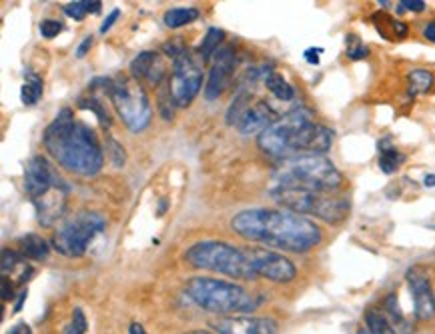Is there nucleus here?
I'll list each match as a JSON object with an SVG mask.
<instances>
[{"instance_id":"nucleus-1","label":"nucleus","mask_w":435,"mask_h":334,"mask_svg":"<svg viewBox=\"0 0 435 334\" xmlns=\"http://www.w3.org/2000/svg\"><path fill=\"white\" fill-rule=\"evenodd\" d=\"M231 229L245 241L287 253H307L321 242V231L313 220L285 208L243 210L233 217Z\"/></svg>"},{"instance_id":"nucleus-2","label":"nucleus","mask_w":435,"mask_h":334,"mask_svg":"<svg viewBox=\"0 0 435 334\" xmlns=\"http://www.w3.org/2000/svg\"><path fill=\"white\" fill-rule=\"evenodd\" d=\"M48 154L64 171L93 176L103 168V150L91 128L77 122L71 108H62L43 134Z\"/></svg>"},{"instance_id":"nucleus-3","label":"nucleus","mask_w":435,"mask_h":334,"mask_svg":"<svg viewBox=\"0 0 435 334\" xmlns=\"http://www.w3.org/2000/svg\"><path fill=\"white\" fill-rule=\"evenodd\" d=\"M257 144L267 156L287 161L305 154H325L333 144V132L317 125L309 108H295L263 130Z\"/></svg>"},{"instance_id":"nucleus-4","label":"nucleus","mask_w":435,"mask_h":334,"mask_svg":"<svg viewBox=\"0 0 435 334\" xmlns=\"http://www.w3.org/2000/svg\"><path fill=\"white\" fill-rule=\"evenodd\" d=\"M343 185L341 173L323 154H305L277 164L271 174L269 190H311L335 192Z\"/></svg>"},{"instance_id":"nucleus-5","label":"nucleus","mask_w":435,"mask_h":334,"mask_svg":"<svg viewBox=\"0 0 435 334\" xmlns=\"http://www.w3.org/2000/svg\"><path fill=\"white\" fill-rule=\"evenodd\" d=\"M187 296L203 311L215 312L221 316H239L251 314L261 304L259 296L237 282L221 278L195 277L191 278L185 288Z\"/></svg>"},{"instance_id":"nucleus-6","label":"nucleus","mask_w":435,"mask_h":334,"mask_svg":"<svg viewBox=\"0 0 435 334\" xmlns=\"http://www.w3.org/2000/svg\"><path fill=\"white\" fill-rule=\"evenodd\" d=\"M188 265L231 278H257L253 263V246H235L221 241H203L185 253Z\"/></svg>"},{"instance_id":"nucleus-7","label":"nucleus","mask_w":435,"mask_h":334,"mask_svg":"<svg viewBox=\"0 0 435 334\" xmlns=\"http://www.w3.org/2000/svg\"><path fill=\"white\" fill-rule=\"evenodd\" d=\"M271 198L285 210L301 217H315L327 224H339L349 214V198L335 192H311V190H269Z\"/></svg>"},{"instance_id":"nucleus-8","label":"nucleus","mask_w":435,"mask_h":334,"mask_svg":"<svg viewBox=\"0 0 435 334\" xmlns=\"http://www.w3.org/2000/svg\"><path fill=\"white\" fill-rule=\"evenodd\" d=\"M108 96L130 132H141L151 125L153 108L141 82L135 79H118L113 82Z\"/></svg>"},{"instance_id":"nucleus-9","label":"nucleus","mask_w":435,"mask_h":334,"mask_svg":"<svg viewBox=\"0 0 435 334\" xmlns=\"http://www.w3.org/2000/svg\"><path fill=\"white\" fill-rule=\"evenodd\" d=\"M105 229V219L96 212L81 210L69 220H64L59 229L55 231L52 244L60 254L64 256H83L89 248V244L98 232Z\"/></svg>"},{"instance_id":"nucleus-10","label":"nucleus","mask_w":435,"mask_h":334,"mask_svg":"<svg viewBox=\"0 0 435 334\" xmlns=\"http://www.w3.org/2000/svg\"><path fill=\"white\" fill-rule=\"evenodd\" d=\"M203 84V69L199 58H195L191 52H185L173 60V72H171V84L169 91L173 96L175 106H188L199 94Z\"/></svg>"},{"instance_id":"nucleus-11","label":"nucleus","mask_w":435,"mask_h":334,"mask_svg":"<svg viewBox=\"0 0 435 334\" xmlns=\"http://www.w3.org/2000/svg\"><path fill=\"white\" fill-rule=\"evenodd\" d=\"M253 263H255V275L257 278H265L277 284L291 282L297 277V268L295 265L285 258L283 254L269 250V248H261L253 246Z\"/></svg>"},{"instance_id":"nucleus-12","label":"nucleus","mask_w":435,"mask_h":334,"mask_svg":"<svg viewBox=\"0 0 435 334\" xmlns=\"http://www.w3.org/2000/svg\"><path fill=\"white\" fill-rule=\"evenodd\" d=\"M64 186V180L60 178L59 173L52 168V164L45 156H35L30 159L26 168H24V190L33 200L38 196L47 195L48 190Z\"/></svg>"},{"instance_id":"nucleus-13","label":"nucleus","mask_w":435,"mask_h":334,"mask_svg":"<svg viewBox=\"0 0 435 334\" xmlns=\"http://www.w3.org/2000/svg\"><path fill=\"white\" fill-rule=\"evenodd\" d=\"M209 324L217 334H277L279 330V326L273 318H261V316H251V314L219 316Z\"/></svg>"},{"instance_id":"nucleus-14","label":"nucleus","mask_w":435,"mask_h":334,"mask_svg":"<svg viewBox=\"0 0 435 334\" xmlns=\"http://www.w3.org/2000/svg\"><path fill=\"white\" fill-rule=\"evenodd\" d=\"M233 70H235V52H233V48H221L217 52L215 60H213L209 79H207V84H205V98L207 100H217L225 93V88L229 86V81L233 76Z\"/></svg>"},{"instance_id":"nucleus-15","label":"nucleus","mask_w":435,"mask_h":334,"mask_svg":"<svg viewBox=\"0 0 435 334\" xmlns=\"http://www.w3.org/2000/svg\"><path fill=\"white\" fill-rule=\"evenodd\" d=\"M407 282L412 288L413 312L419 321H429L435 316V296L429 278L425 277L422 268H412L407 272Z\"/></svg>"},{"instance_id":"nucleus-16","label":"nucleus","mask_w":435,"mask_h":334,"mask_svg":"<svg viewBox=\"0 0 435 334\" xmlns=\"http://www.w3.org/2000/svg\"><path fill=\"white\" fill-rule=\"evenodd\" d=\"M67 192H69V186H57L52 190H48L47 195L38 196L35 202L36 208V219L43 226H52L57 220L64 214L67 210Z\"/></svg>"},{"instance_id":"nucleus-17","label":"nucleus","mask_w":435,"mask_h":334,"mask_svg":"<svg viewBox=\"0 0 435 334\" xmlns=\"http://www.w3.org/2000/svg\"><path fill=\"white\" fill-rule=\"evenodd\" d=\"M165 72V60L154 50H145L132 58V62H130V74L135 76V81H147L153 86L163 82Z\"/></svg>"},{"instance_id":"nucleus-18","label":"nucleus","mask_w":435,"mask_h":334,"mask_svg":"<svg viewBox=\"0 0 435 334\" xmlns=\"http://www.w3.org/2000/svg\"><path fill=\"white\" fill-rule=\"evenodd\" d=\"M277 120H279V115L275 113V108L267 100H257L241 118L237 128L241 134H253V132L261 134L263 130H267Z\"/></svg>"},{"instance_id":"nucleus-19","label":"nucleus","mask_w":435,"mask_h":334,"mask_svg":"<svg viewBox=\"0 0 435 334\" xmlns=\"http://www.w3.org/2000/svg\"><path fill=\"white\" fill-rule=\"evenodd\" d=\"M255 81H249L245 82V86L237 93V96L233 98V103H231V106H229V110H227V125H239L241 122V118L245 116V113H247L249 108L253 106V84Z\"/></svg>"},{"instance_id":"nucleus-20","label":"nucleus","mask_w":435,"mask_h":334,"mask_svg":"<svg viewBox=\"0 0 435 334\" xmlns=\"http://www.w3.org/2000/svg\"><path fill=\"white\" fill-rule=\"evenodd\" d=\"M365 324L369 334H400L397 326L388 316V312L379 309H369L365 312Z\"/></svg>"},{"instance_id":"nucleus-21","label":"nucleus","mask_w":435,"mask_h":334,"mask_svg":"<svg viewBox=\"0 0 435 334\" xmlns=\"http://www.w3.org/2000/svg\"><path fill=\"white\" fill-rule=\"evenodd\" d=\"M263 82H265V86H267V91H269L277 100H281V103H289V100H293L295 98V91L293 86L289 84V82L283 79L279 72H273V70H267V74H265V79H263Z\"/></svg>"},{"instance_id":"nucleus-22","label":"nucleus","mask_w":435,"mask_h":334,"mask_svg":"<svg viewBox=\"0 0 435 334\" xmlns=\"http://www.w3.org/2000/svg\"><path fill=\"white\" fill-rule=\"evenodd\" d=\"M21 253L24 258H30V260H45L48 256V244L43 236L38 234H26L21 241Z\"/></svg>"},{"instance_id":"nucleus-23","label":"nucleus","mask_w":435,"mask_h":334,"mask_svg":"<svg viewBox=\"0 0 435 334\" xmlns=\"http://www.w3.org/2000/svg\"><path fill=\"white\" fill-rule=\"evenodd\" d=\"M379 152H381V156H379V168L385 174L395 173L401 166V162L405 161V156L401 154L400 150L389 144V139L379 142Z\"/></svg>"},{"instance_id":"nucleus-24","label":"nucleus","mask_w":435,"mask_h":334,"mask_svg":"<svg viewBox=\"0 0 435 334\" xmlns=\"http://www.w3.org/2000/svg\"><path fill=\"white\" fill-rule=\"evenodd\" d=\"M43 96V79L33 72V70H26L24 72V84L23 91H21V98H23V104L26 106H33L40 100Z\"/></svg>"},{"instance_id":"nucleus-25","label":"nucleus","mask_w":435,"mask_h":334,"mask_svg":"<svg viewBox=\"0 0 435 334\" xmlns=\"http://www.w3.org/2000/svg\"><path fill=\"white\" fill-rule=\"evenodd\" d=\"M225 33L221 28H209L207 30V36L203 38L199 47V58H203V62L211 60V57L215 52H219V45L223 40Z\"/></svg>"},{"instance_id":"nucleus-26","label":"nucleus","mask_w":435,"mask_h":334,"mask_svg":"<svg viewBox=\"0 0 435 334\" xmlns=\"http://www.w3.org/2000/svg\"><path fill=\"white\" fill-rule=\"evenodd\" d=\"M197 18H199L197 8H171L165 14V24L169 28H181Z\"/></svg>"},{"instance_id":"nucleus-27","label":"nucleus","mask_w":435,"mask_h":334,"mask_svg":"<svg viewBox=\"0 0 435 334\" xmlns=\"http://www.w3.org/2000/svg\"><path fill=\"white\" fill-rule=\"evenodd\" d=\"M407 82H409V93L412 94H424L427 93L431 86H434V74L429 70H412L409 76H407Z\"/></svg>"},{"instance_id":"nucleus-28","label":"nucleus","mask_w":435,"mask_h":334,"mask_svg":"<svg viewBox=\"0 0 435 334\" xmlns=\"http://www.w3.org/2000/svg\"><path fill=\"white\" fill-rule=\"evenodd\" d=\"M79 104H81L83 108L93 110L94 115H96V118L101 120L103 127H111V118H108V115H106V110L103 108V104H101L98 98H94V96H91V98H81V103Z\"/></svg>"},{"instance_id":"nucleus-29","label":"nucleus","mask_w":435,"mask_h":334,"mask_svg":"<svg viewBox=\"0 0 435 334\" xmlns=\"http://www.w3.org/2000/svg\"><path fill=\"white\" fill-rule=\"evenodd\" d=\"M89 330V323H86V316L81 306H77L72 311V321L69 324V328L64 330V334H86Z\"/></svg>"},{"instance_id":"nucleus-30","label":"nucleus","mask_w":435,"mask_h":334,"mask_svg":"<svg viewBox=\"0 0 435 334\" xmlns=\"http://www.w3.org/2000/svg\"><path fill=\"white\" fill-rule=\"evenodd\" d=\"M23 258L21 254H16L14 250L4 248L2 250V277H9V272H14L16 266H23Z\"/></svg>"},{"instance_id":"nucleus-31","label":"nucleus","mask_w":435,"mask_h":334,"mask_svg":"<svg viewBox=\"0 0 435 334\" xmlns=\"http://www.w3.org/2000/svg\"><path fill=\"white\" fill-rule=\"evenodd\" d=\"M367 54H369V50H367V47H365L357 36H347V57L351 58V60H361V58H365Z\"/></svg>"},{"instance_id":"nucleus-32","label":"nucleus","mask_w":435,"mask_h":334,"mask_svg":"<svg viewBox=\"0 0 435 334\" xmlns=\"http://www.w3.org/2000/svg\"><path fill=\"white\" fill-rule=\"evenodd\" d=\"M106 152H108V161L113 162L117 168H120V166H125V150H123V146L118 144L115 139H106Z\"/></svg>"},{"instance_id":"nucleus-33","label":"nucleus","mask_w":435,"mask_h":334,"mask_svg":"<svg viewBox=\"0 0 435 334\" xmlns=\"http://www.w3.org/2000/svg\"><path fill=\"white\" fill-rule=\"evenodd\" d=\"M64 12L74 18V21H83L84 16L89 14V0H77V2H69L64 6Z\"/></svg>"},{"instance_id":"nucleus-34","label":"nucleus","mask_w":435,"mask_h":334,"mask_svg":"<svg viewBox=\"0 0 435 334\" xmlns=\"http://www.w3.org/2000/svg\"><path fill=\"white\" fill-rule=\"evenodd\" d=\"M62 30V24L59 21H52V18H47L40 23V35L45 38H55Z\"/></svg>"},{"instance_id":"nucleus-35","label":"nucleus","mask_w":435,"mask_h":334,"mask_svg":"<svg viewBox=\"0 0 435 334\" xmlns=\"http://www.w3.org/2000/svg\"><path fill=\"white\" fill-rule=\"evenodd\" d=\"M400 11H412V12H422L425 11L424 0H401Z\"/></svg>"},{"instance_id":"nucleus-36","label":"nucleus","mask_w":435,"mask_h":334,"mask_svg":"<svg viewBox=\"0 0 435 334\" xmlns=\"http://www.w3.org/2000/svg\"><path fill=\"white\" fill-rule=\"evenodd\" d=\"M321 52H323V48H307L305 52V60L309 62V64H319V57H321Z\"/></svg>"},{"instance_id":"nucleus-37","label":"nucleus","mask_w":435,"mask_h":334,"mask_svg":"<svg viewBox=\"0 0 435 334\" xmlns=\"http://www.w3.org/2000/svg\"><path fill=\"white\" fill-rule=\"evenodd\" d=\"M118 14H120V11H118V8H115V11L108 14V18H106L105 23L101 24V33H103V35H105L106 30H108V28H111L113 24H115V21L118 18Z\"/></svg>"},{"instance_id":"nucleus-38","label":"nucleus","mask_w":435,"mask_h":334,"mask_svg":"<svg viewBox=\"0 0 435 334\" xmlns=\"http://www.w3.org/2000/svg\"><path fill=\"white\" fill-rule=\"evenodd\" d=\"M14 296L12 284L9 282V277H2V300H11Z\"/></svg>"},{"instance_id":"nucleus-39","label":"nucleus","mask_w":435,"mask_h":334,"mask_svg":"<svg viewBox=\"0 0 435 334\" xmlns=\"http://www.w3.org/2000/svg\"><path fill=\"white\" fill-rule=\"evenodd\" d=\"M9 334H33V330H30V326L26 323H18L12 326L11 330H9Z\"/></svg>"},{"instance_id":"nucleus-40","label":"nucleus","mask_w":435,"mask_h":334,"mask_svg":"<svg viewBox=\"0 0 435 334\" xmlns=\"http://www.w3.org/2000/svg\"><path fill=\"white\" fill-rule=\"evenodd\" d=\"M91 47H93V38L89 36V38H84L83 45L77 48V57H79V58L86 57V52H89V48H91Z\"/></svg>"},{"instance_id":"nucleus-41","label":"nucleus","mask_w":435,"mask_h":334,"mask_svg":"<svg viewBox=\"0 0 435 334\" xmlns=\"http://www.w3.org/2000/svg\"><path fill=\"white\" fill-rule=\"evenodd\" d=\"M424 36L427 38V40H431V42H435V21H431V23L427 24L424 28Z\"/></svg>"},{"instance_id":"nucleus-42","label":"nucleus","mask_w":435,"mask_h":334,"mask_svg":"<svg viewBox=\"0 0 435 334\" xmlns=\"http://www.w3.org/2000/svg\"><path fill=\"white\" fill-rule=\"evenodd\" d=\"M129 333L130 334H147V330H145V326H142V324L132 323V324H130Z\"/></svg>"},{"instance_id":"nucleus-43","label":"nucleus","mask_w":435,"mask_h":334,"mask_svg":"<svg viewBox=\"0 0 435 334\" xmlns=\"http://www.w3.org/2000/svg\"><path fill=\"white\" fill-rule=\"evenodd\" d=\"M424 185L427 186V188H434L435 186V174H427L424 178Z\"/></svg>"},{"instance_id":"nucleus-44","label":"nucleus","mask_w":435,"mask_h":334,"mask_svg":"<svg viewBox=\"0 0 435 334\" xmlns=\"http://www.w3.org/2000/svg\"><path fill=\"white\" fill-rule=\"evenodd\" d=\"M185 334H211V333H207V330H191V333H185Z\"/></svg>"},{"instance_id":"nucleus-45","label":"nucleus","mask_w":435,"mask_h":334,"mask_svg":"<svg viewBox=\"0 0 435 334\" xmlns=\"http://www.w3.org/2000/svg\"><path fill=\"white\" fill-rule=\"evenodd\" d=\"M357 334H369V333H367V330H359V333H357Z\"/></svg>"},{"instance_id":"nucleus-46","label":"nucleus","mask_w":435,"mask_h":334,"mask_svg":"<svg viewBox=\"0 0 435 334\" xmlns=\"http://www.w3.org/2000/svg\"><path fill=\"white\" fill-rule=\"evenodd\" d=\"M434 229H435V226H434Z\"/></svg>"}]
</instances>
